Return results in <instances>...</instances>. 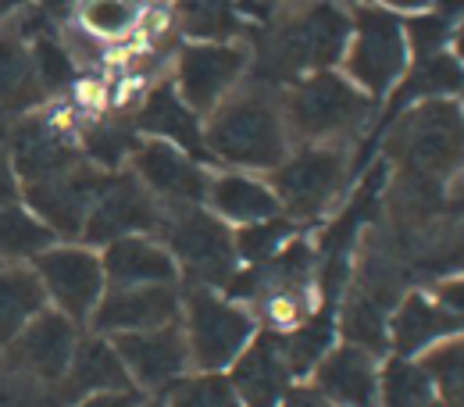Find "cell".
<instances>
[{
    "mask_svg": "<svg viewBox=\"0 0 464 407\" xmlns=\"http://www.w3.org/2000/svg\"><path fill=\"white\" fill-rule=\"evenodd\" d=\"M161 407H243L232 393L226 372L222 375H182L165 393H158Z\"/></svg>",
    "mask_w": 464,
    "mask_h": 407,
    "instance_id": "cell-31",
    "label": "cell"
},
{
    "mask_svg": "<svg viewBox=\"0 0 464 407\" xmlns=\"http://www.w3.org/2000/svg\"><path fill=\"white\" fill-rule=\"evenodd\" d=\"M283 407H333L325 404L311 386H296V390H290L286 393V401H283Z\"/></svg>",
    "mask_w": 464,
    "mask_h": 407,
    "instance_id": "cell-36",
    "label": "cell"
},
{
    "mask_svg": "<svg viewBox=\"0 0 464 407\" xmlns=\"http://www.w3.org/2000/svg\"><path fill=\"white\" fill-rule=\"evenodd\" d=\"M61 397L79 404L93 393H108V390H129V375H125V364L118 357L115 344L101 333H90L86 340L75 344L72 354V364L64 372V379L58 383Z\"/></svg>",
    "mask_w": 464,
    "mask_h": 407,
    "instance_id": "cell-23",
    "label": "cell"
},
{
    "mask_svg": "<svg viewBox=\"0 0 464 407\" xmlns=\"http://www.w3.org/2000/svg\"><path fill=\"white\" fill-rule=\"evenodd\" d=\"M147 393H140L136 386H129V390H108V393H93V397H86V401H79V404L72 407H147Z\"/></svg>",
    "mask_w": 464,
    "mask_h": 407,
    "instance_id": "cell-34",
    "label": "cell"
},
{
    "mask_svg": "<svg viewBox=\"0 0 464 407\" xmlns=\"http://www.w3.org/2000/svg\"><path fill=\"white\" fill-rule=\"evenodd\" d=\"M293 140L283 118V90L243 79L229 97L204 118V150L215 165L236 172L268 175L286 154Z\"/></svg>",
    "mask_w": 464,
    "mask_h": 407,
    "instance_id": "cell-2",
    "label": "cell"
},
{
    "mask_svg": "<svg viewBox=\"0 0 464 407\" xmlns=\"http://www.w3.org/2000/svg\"><path fill=\"white\" fill-rule=\"evenodd\" d=\"M432 401L436 386L418 357L390 354L379 364V407H429Z\"/></svg>",
    "mask_w": 464,
    "mask_h": 407,
    "instance_id": "cell-29",
    "label": "cell"
},
{
    "mask_svg": "<svg viewBox=\"0 0 464 407\" xmlns=\"http://www.w3.org/2000/svg\"><path fill=\"white\" fill-rule=\"evenodd\" d=\"M147 407H161V404H158V401H147Z\"/></svg>",
    "mask_w": 464,
    "mask_h": 407,
    "instance_id": "cell-41",
    "label": "cell"
},
{
    "mask_svg": "<svg viewBox=\"0 0 464 407\" xmlns=\"http://www.w3.org/2000/svg\"><path fill=\"white\" fill-rule=\"evenodd\" d=\"M407 68H411V47H407L404 18L390 7L353 0L350 4V40L343 61H340V72L361 93H368L379 104L397 90Z\"/></svg>",
    "mask_w": 464,
    "mask_h": 407,
    "instance_id": "cell-4",
    "label": "cell"
},
{
    "mask_svg": "<svg viewBox=\"0 0 464 407\" xmlns=\"http://www.w3.org/2000/svg\"><path fill=\"white\" fill-rule=\"evenodd\" d=\"M464 90V68L450 51L440 54H425V58H411L407 75L397 82V90L390 93V118L404 111L411 104L421 101H443V97H461Z\"/></svg>",
    "mask_w": 464,
    "mask_h": 407,
    "instance_id": "cell-24",
    "label": "cell"
},
{
    "mask_svg": "<svg viewBox=\"0 0 464 407\" xmlns=\"http://www.w3.org/2000/svg\"><path fill=\"white\" fill-rule=\"evenodd\" d=\"M154 236L169 247V254L175 257L179 279H186L193 286L226 290V283L239 272L232 229L222 218H215L204 204L161 208Z\"/></svg>",
    "mask_w": 464,
    "mask_h": 407,
    "instance_id": "cell-7",
    "label": "cell"
},
{
    "mask_svg": "<svg viewBox=\"0 0 464 407\" xmlns=\"http://www.w3.org/2000/svg\"><path fill=\"white\" fill-rule=\"evenodd\" d=\"M182 315L179 286H108L90 315V333L121 336L175 325Z\"/></svg>",
    "mask_w": 464,
    "mask_h": 407,
    "instance_id": "cell-15",
    "label": "cell"
},
{
    "mask_svg": "<svg viewBox=\"0 0 464 407\" xmlns=\"http://www.w3.org/2000/svg\"><path fill=\"white\" fill-rule=\"evenodd\" d=\"M44 29H47V22L36 11L7 15L0 22V108L4 111L29 115L47 101V93L36 82L33 51H29V40Z\"/></svg>",
    "mask_w": 464,
    "mask_h": 407,
    "instance_id": "cell-18",
    "label": "cell"
},
{
    "mask_svg": "<svg viewBox=\"0 0 464 407\" xmlns=\"http://www.w3.org/2000/svg\"><path fill=\"white\" fill-rule=\"evenodd\" d=\"M125 169L136 175V182L161 204V208H179V204H204L211 172L204 161L189 158L165 140H140L136 150L129 154Z\"/></svg>",
    "mask_w": 464,
    "mask_h": 407,
    "instance_id": "cell-11",
    "label": "cell"
},
{
    "mask_svg": "<svg viewBox=\"0 0 464 407\" xmlns=\"http://www.w3.org/2000/svg\"><path fill=\"white\" fill-rule=\"evenodd\" d=\"M283 118L293 143L357 147L375 118V101L361 93L340 68L314 72L283 90Z\"/></svg>",
    "mask_w": 464,
    "mask_h": 407,
    "instance_id": "cell-3",
    "label": "cell"
},
{
    "mask_svg": "<svg viewBox=\"0 0 464 407\" xmlns=\"http://www.w3.org/2000/svg\"><path fill=\"white\" fill-rule=\"evenodd\" d=\"M379 364L382 357L340 340L311 368L304 386L333 407H379Z\"/></svg>",
    "mask_w": 464,
    "mask_h": 407,
    "instance_id": "cell-16",
    "label": "cell"
},
{
    "mask_svg": "<svg viewBox=\"0 0 464 407\" xmlns=\"http://www.w3.org/2000/svg\"><path fill=\"white\" fill-rule=\"evenodd\" d=\"M111 175L115 172H104V169H97L90 161H79L68 172L22 186V204L44 226H51L58 233V239H72L75 243L79 233H82V226H86L90 208L97 204V197L104 193Z\"/></svg>",
    "mask_w": 464,
    "mask_h": 407,
    "instance_id": "cell-10",
    "label": "cell"
},
{
    "mask_svg": "<svg viewBox=\"0 0 464 407\" xmlns=\"http://www.w3.org/2000/svg\"><path fill=\"white\" fill-rule=\"evenodd\" d=\"M33 272L40 276L47 304H54V311L72 318L75 325H90L93 307L101 304V296L108 290L101 254H93V247L54 243L51 250H44L33 261Z\"/></svg>",
    "mask_w": 464,
    "mask_h": 407,
    "instance_id": "cell-9",
    "label": "cell"
},
{
    "mask_svg": "<svg viewBox=\"0 0 464 407\" xmlns=\"http://www.w3.org/2000/svg\"><path fill=\"white\" fill-rule=\"evenodd\" d=\"M454 58H458V64L464 68V18L454 25V36H450V47H447Z\"/></svg>",
    "mask_w": 464,
    "mask_h": 407,
    "instance_id": "cell-38",
    "label": "cell"
},
{
    "mask_svg": "<svg viewBox=\"0 0 464 407\" xmlns=\"http://www.w3.org/2000/svg\"><path fill=\"white\" fill-rule=\"evenodd\" d=\"M458 322L421 290L414 286L411 293L401 296V304L390 315V354L401 357H421L429 347L458 336Z\"/></svg>",
    "mask_w": 464,
    "mask_h": 407,
    "instance_id": "cell-22",
    "label": "cell"
},
{
    "mask_svg": "<svg viewBox=\"0 0 464 407\" xmlns=\"http://www.w3.org/2000/svg\"><path fill=\"white\" fill-rule=\"evenodd\" d=\"M129 121H132V129H136L140 136H147V140H165V143H172L179 150H186L189 158L211 165V158H208V150H204V118L197 115V111L179 97L172 79L154 82V86L143 93V101L132 108Z\"/></svg>",
    "mask_w": 464,
    "mask_h": 407,
    "instance_id": "cell-19",
    "label": "cell"
},
{
    "mask_svg": "<svg viewBox=\"0 0 464 407\" xmlns=\"http://www.w3.org/2000/svg\"><path fill=\"white\" fill-rule=\"evenodd\" d=\"M226 379L243 407H283L286 393L293 390V372L286 364L283 336L257 329V336L229 364Z\"/></svg>",
    "mask_w": 464,
    "mask_h": 407,
    "instance_id": "cell-17",
    "label": "cell"
},
{
    "mask_svg": "<svg viewBox=\"0 0 464 407\" xmlns=\"http://www.w3.org/2000/svg\"><path fill=\"white\" fill-rule=\"evenodd\" d=\"M161 218V204L136 182V175L121 169L108 179L104 193L86 215L82 226V247H108L121 236H154Z\"/></svg>",
    "mask_w": 464,
    "mask_h": 407,
    "instance_id": "cell-13",
    "label": "cell"
},
{
    "mask_svg": "<svg viewBox=\"0 0 464 407\" xmlns=\"http://www.w3.org/2000/svg\"><path fill=\"white\" fill-rule=\"evenodd\" d=\"M182 336L189 350V368L204 372V375H222L229 372V364L243 354V347L257 336V322L254 315L229 300L222 290L211 286H193L182 283Z\"/></svg>",
    "mask_w": 464,
    "mask_h": 407,
    "instance_id": "cell-6",
    "label": "cell"
},
{
    "mask_svg": "<svg viewBox=\"0 0 464 407\" xmlns=\"http://www.w3.org/2000/svg\"><path fill=\"white\" fill-rule=\"evenodd\" d=\"M175 29L193 44H246L243 0H172Z\"/></svg>",
    "mask_w": 464,
    "mask_h": 407,
    "instance_id": "cell-25",
    "label": "cell"
},
{
    "mask_svg": "<svg viewBox=\"0 0 464 407\" xmlns=\"http://www.w3.org/2000/svg\"><path fill=\"white\" fill-rule=\"evenodd\" d=\"M54 243H61L58 233L44 226L22 200L0 208V265H33Z\"/></svg>",
    "mask_w": 464,
    "mask_h": 407,
    "instance_id": "cell-28",
    "label": "cell"
},
{
    "mask_svg": "<svg viewBox=\"0 0 464 407\" xmlns=\"http://www.w3.org/2000/svg\"><path fill=\"white\" fill-rule=\"evenodd\" d=\"M425 372L432 375L436 397L443 407H464V333L429 347L421 357Z\"/></svg>",
    "mask_w": 464,
    "mask_h": 407,
    "instance_id": "cell-30",
    "label": "cell"
},
{
    "mask_svg": "<svg viewBox=\"0 0 464 407\" xmlns=\"http://www.w3.org/2000/svg\"><path fill=\"white\" fill-rule=\"evenodd\" d=\"M108 286H179V265L158 236H121L101 254Z\"/></svg>",
    "mask_w": 464,
    "mask_h": 407,
    "instance_id": "cell-20",
    "label": "cell"
},
{
    "mask_svg": "<svg viewBox=\"0 0 464 407\" xmlns=\"http://www.w3.org/2000/svg\"><path fill=\"white\" fill-rule=\"evenodd\" d=\"M429 407H443V404H440V397H436V401H432V404H429Z\"/></svg>",
    "mask_w": 464,
    "mask_h": 407,
    "instance_id": "cell-40",
    "label": "cell"
},
{
    "mask_svg": "<svg viewBox=\"0 0 464 407\" xmlns=\"http://www.w3.org/2000/svg\"><path fill=\"white\" fill-rule=\"evenodd\" d=\"M0 364H4V357H0Z\"/></svg>",
    "mask_w": 464,
    "mask_h": 407,
    "instance_id": "cell-43",
    "label": "cell"
},
{
    "mask_svg": "<svg viewBox=\"0 0 464 407\" xmlns=\"http://www.w3.org/2000/svg\"><path fill=\"white\" fill-rule=\"evenodd\" d=\"M22 200V182L14 175V165H11V150L0 136V208L4 204H18Z\"/></svg>",
    "mask_w": 464,
    "mask_h": 407,
    "instance_id": "cell-35",
    "label": "cell"
},
{
    "mask_svg": "<svg viewBox=\"0 0 464 407\" xmlns=\"http://www.w3.org/2000/svg\"><path fill=\"white\" fill-rule=\"evenodd\" d=\"M421 290L429 293L454 322H458V329L464 333V272H454V276H436V279H429Z\"/></svg>",
    "mask_w": 464,
    "mask_h": 407,
    "instance_id": "cell-33",
    "label": "cell"
},
{
    "mask_svg": "<svg viewBox=\"0 0 464 407\" xmlns=\"http://www.w3.org/2000/svg\"><path fill=\"white\" fill-rule=\"evenodd\" d=\"M250 72V47L243 40L236 44H182L175 51L172 86L179 97L208 118Z\"/></svg>",
    "mask_w": 464,
    "mask_h": 407,
    "instance_id": "cell-8",
    "label": "cell"
},
{
    "mask_svg": "<svg viewBox=\"0 0 464 407\" xmlns=\"http://www.w3.org/2000/svg\"><path fill=\"white\" fill-rule=\"evenodd\" d=\"M390 315L393 311H386L372 296L347 286V296H343L340 315H336V333L343 344H353V347L382 357V354H390Z\"/></svg>",
    "mask_w": 464,
    "mask_h": 407,
    "instance_id": "cell-27",
    "label": "cell"
},
{
    "mask_svg": "<svg viewBox=\"0 0 464 407\" xmlns=\"http://www.w3.org/2000/svg\"><path fill=\"white\" fill-rule=\"evenodd\" d=\"M461 97H464V90H461ZM461 108H464V101H461Z\"/></svg>",
    "mask_w": 464,
    "mask_h": 407,
    "instance_id": "cell-42",
    "label": "cell"
},
{
    "mask_svg": "<svg viewBox=\"0 0 464 407\" xmlns=\"http://www.w3.org/2000/svg\"><path fill=\"white\" fill-rule=\"evenodd\" d=\"M261 7H268L272 15H279V11H290V7H304V4H311V0H257Z\"/></svg>",
    "mask_w": 464,
    "mask_h": 407,
    "instance_id": "cell-39",
    "label": "cell"
},
{
    "mask_svg": "<svg viewBox=\"0 0 464 407\" xmlns=\"http://www.w3.org/2000/svg\"><path fill=\"white\" fill-rule=\"evenodd\" d=\"M293 236H296V222L279 215V218H268V222H257V226L232 229V243H236V257L243 265H261V261L276 257Z\"/></svg>",
    "mask_w": 464,
    "mask_h": 407,
    "instance_id": "cell-32",
    "label": "cell"
},
{
    "mask_svg": "<svg viewBox=\"0 0 464 407\" xmlns=\"http://www.w3.org/2000/svg\"><path fill=\"white\" fill-rule=\"evenodd\" d=\"M79 344V325L72 318H64L54 307H44L7 347L4 361L7 368H14L18 375H25L29 383L40 386H58L72 364V354Z\"/></svg>",
    "mask_w": 464,
    "mask_h": 407,
    "instance_id": "cell-12",
    "label": "cell"
},
{
    "mask_svg": "<svg viewBox=\"0 0 464 407\" xmlns=\"http://www.w3.org/2000/svg\"><path fill=\"white\" fill-rule=\"evenodd\" d=\"M47 304L33 265H0V350L7 347Z\"/></svg>",
    "mask_w": 464,
    "mask_h": 407,
    "instance_id": "cell-26",
    "label": "cell"
},
{
    "mask_svg": "<svg viewBox=\"0 0 464 407\" xmlns=\"http://www.w3.org/2000/svg\"><path fill=\"white\" fill-rule=\"evenodd\" d=\"M350 40V7L336 0H311L279 11L272 22L250 33V79L286 90L290 82L340 68Z\"/></svg>",
    "mask_w": 464,
    "mask_h": 407,
    "instance_id": "cell-1",
    "label": "cell"
},
{
    "mask_svg": "<svg viewBox=\"0 0 464 407\" xmlns=\"http://www.w3.org/2000/svg\"><path fill=\"white\" fill-rule=\"evenodd\" d=\"M293 222H318L329 215L353 179V150L329 143H293L290 154L265 175Z\"/></svg>",
    "mask_w": 464,
    "mask_h": 407,
    "instance_id": "cell-5",
    "label": "cell"
},
{
    "mask_svg": "<svg viewBox=\"0 0 464 407\" xmlns=\"http://www.w3.org/2000/svg\"><path fill=\"white\" fill-rule=\"evenodd\" d=\"M204 208L222 218L229 229H243V226H257V222H268V218H279L283 208H279V197L272 193L268 179L254 172H211L208 182V197H204Z\"/></svg>",
    "mask_w": 464,
    "mask_h": 407,
    "instance_id": "cell-21",
    "label": "cell"
},
{
    "mask_svg": "<svg viewBox=\"0 0 464 407\" xmlns=\"http://www.w3.org/2000/svg\"><path fill=\"white\" fill-rule=\"evenodd\" d=\"M368 4H379V7H390V11H411V15H418V11H429L436 0H368Z\"/></svg>",
    "mask_w": 464,
    "mask_h": 407,
    "instance_id": "cell-37",
    "label": "cell"
},
{
    "mask_svg": "<svg viewBox=\"0 0 464 407\" xmlns=\"http://www.w3.org/2000/svg\"><path fill=\"white\" fill-rule=\"evenodd\" d=\"M108 340L115 344L129 383L147 397L165 393L172 383L189 375V350H186V336H182L179 322L161 325V329H147V333H121V336H108Z\"/></svg>",
    "mask_w": 464,
    "mask_h": 407,
    "instance_id": "cell-14",
    "label": "cell"
}]
</instances>
